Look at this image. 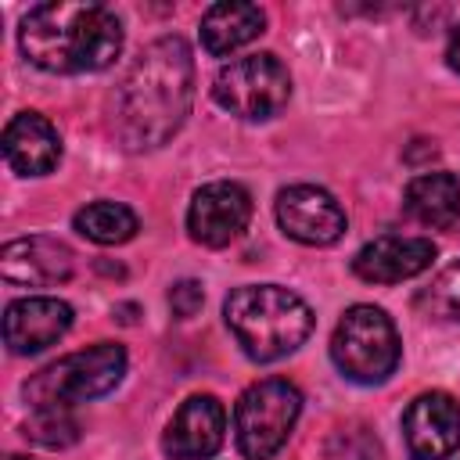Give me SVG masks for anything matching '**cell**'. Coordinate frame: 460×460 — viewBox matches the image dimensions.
I'll list each match as a JSON object with an SVG mask.
<instances>
[{"label":"cell","instance_id":"6da1fadb","mask_svg":"<svg viewBox=\"0 0 460 460\" xmlns=\"http://www.w3.org/2000/svg\"><path fill=\"white\" fill-rule=\"evenodd\" d=\"M194 104V54L180 36L147 43L111 97V133L126 151L169 144Z\"/></svg>","mask_w":460,"mask_h":460},{"label":"cell","instance_id":"7a4b0ae2","mask_svg":"<svg viewBox=\"0 0 460 460\" xmlns=\"http://www.w3.org/2000/svg\"><path fill=\"white\" fill-rule=\"evenodd\" d=\"M122 22L104 4L47 0L25 11L18 25L22 54L58 75L101 72L122 54Z\"/></svg>","mask_w":460,"mask_h":460},{"label":"cell","instance_id":"3957f363","mask_svg":"<svg viewBox=\"0 0 460 460\" xmlns=\"http://www.w3.org/2000/svg\"><path fill=\"white\" fill-rule=\"evenodd\" d=\"M223 316L237 345L255 363L291 356L313 331V309L280 284H244L223 302Z\"/></svg>","mask_w":460,"mask_h":460},{"label":"cell","instance_id":"277c9868","mask_svg":"<svg viewBox=\"0 0 460 460\" xmlns=\"http://www.w3.org/2000/svg\"><path fill=\"white\" fill-rule=\"evenodd\" d=\"M126 349L119 341H97L83 352H68L25 381L29 406H79L108 395L126 374Z\"/></svg>","mask_w":460,"mask_h":460},{"label":"cell","instance_id":"5b68a950","mask_svg":"<svg viewBox=\"0 0 460 460\" xmlns=\"http://www.w3.org/2000/svg\"><path fill=\"white\" fill-rule=\"evenodd\" d=\"M402 356L392 316L377 305H352L331 334L334 367L356 385H381L395 374Z\"/></svg>","mask_w":460,"mask_h":460},{"label":"cell","instance_id":"8992f818","mask_svg":"<svg viewBox=\"0 0 460 460\" xmlns=\"http://www.w3.org/2000/svg\"><path fill=\"white\" fill-rule=\"evenodd\" d=\"M302 413V392L284 377L255 381L241 392L234 406V435L237 449L248 460H270L288 442L295 420Z\"/></svg>","mask_w":460,"mask_h":460},{"label":"cell","instance_id":"52a82bcc","mask_svg":"<svg viewBox=\"0 0 460 460\" xmlns=\"http://www.w3.org/2000/svg\"><path fill=\"white\" fill-rule=\"evenodd\" d=\"M212 97L237 119L266 122L291 101V75L277 54H248L223 65L212 79Z\"/></svg>","mask_w":460,"mask_h":460},{"label":"cell","instance_id":"ba28073f","mask_svg":"<svg viewBox=\"0 0 460 460\" xmlns=\"http://www.w3.org/2000/svg\"><path fill=\"white\" fill-rule=\"evenodd\" d=\"M252 219V194L234 180H212L194 190L187 208V230L205 248H226L244 234Z\"/></svg>","mask_w":460,"mask_h":460},{"label":"cell","instance_id":"9c48e42d","mask_svg":"<svg viewBox=\"0 0 460 460\" xmlns=\"http://www.w3.org/2000/svg\"><path fill=\"white\" fill-rule=\"evenodd\" d=\"M277 223L280 230L309 248H327L345 234V208L331 190L313 183H291L277 194Z\"/></svg>","mask_w":460,"mask_h":460},{"label":"cell","instance_id":"30bf717a","mask_svg":"<svg viewBox=\"0 0 460 460\" xmlns=\"http://www.w3.org/2000/svg\"><path fill=\"white\" fill-rule=\"evenodd\" d=\"M402 435L413 460H446L460 449V402L446 392L417 395L402 413Z\"/></svg>","mask_w":460,"mask_h":460},{"label":"cell","instance_id":"8fae6325","mask_svg":"<svg viewBox=\"0 0 460 460\" xmlns=\"http://www.w3.org/2000/svg\"><path fill=\"white\" fill-rule=\"evenodd\" d=\"M226 438V410L216 395H190L180 402L162 435V453L169 460H208Z\"/></svg>","mask_w":460,"mask_h":460},{"label":"cell","instance_id":"7c38bea8","mask_svg":"<svg viewBox=\"0 0 460 460\" xmlns=\"http://www.w3.org/2000/svg\"><path fill=\"white\" fill-rule=\"evenodd\" d=\"M72 327V305L50 295L14 298L4 309V341L14 356H36L58 345Z\"/></svg>","mask_w":460,"mask_h":460},{"label":"cell","instance_id":"4fadbf2b","mask_svg":"<svg viewBox=\"0 0 460 460\" xmlns=\"http://www.w3.org/2000/svg\"><path fill=\"white\" fill-rule=\"evenodd\" d=\"M72 266H75L72 248L58 237H47V234L7 241L4 252H0V277L7 284H18V288L65 284L72 277Z\"/></svg>","mask_w":460,"mask_h":460},{"label":"cell","instance_id":"5bb4252c","mask_svg":"<svg viewBox=\"0 0 460 460\" xmlns=\"http://www.w3.org/2000/svg\"><path fill=\"white\" fill-rule=\"evenodd\" d=\"M435 259V244L428 237H374L363 244L352 259V270L367 284H402L417 273H424Z\"/></svg>","mask_w":460,"mask_h":460},{"label":"cell","instance_id":"9a60e30c","mask_svg":"<svg viewBox=\"0 0 460 460\" xmlns=\"http://www.w3.org/2000/svg\"><path fill=\"white\" fill-rule=\"evenodd\" d=\"M4 158L18 176H47L61 162V137L40 111H18L4 129Z\"/></svg>","mask_w":460,"mask_h":460},{"label":"cell","instance_id":"2e32d148","mask_svg":"<svg viewBox=\"0 0 460 460\" xmlns=\"http://www.w3.org/2000/svg\"><path fill=\"white\" fill-rule=\"evenodd\" d=\"M266 29V11L259 4H212L201 14V47L212 58H226L252 43Z\"/></svg>","mask_w":460,"mask_h":460},{"label":"cell","instance_id":"e0dca14e","mask_svg":"<svg viewBox=\"0 0 460 460\" xmlns=\"http://www.w3.org/2000/svg\"><path fill=\"white\" fill-rule=\"evenodd\" d=\"M402 208L420 226L446 230L460 219V180L453 172H420L406 183Z\"/></svg>","mask_w":460,"mask_h":460},{"label":"cell","instance_id":"ac0fdd59","mask_svg":"<svg viewBox=\"0 0 460 460\" xmlns=\"http://www.w3.org/2000/svg\"><path fill=\"white\" fill-rule=\"evenodd\" d=\"M72 223H75V230H79L86 241H93V244H126V241H133L137 230H140L137 212H133L129 205L108 201V198L83 205Z\"/></svg>","mask_w":460,"mask_h":460},{"label":"cell","instance_id":"d6986e66","mask_svg":"<svg viewBox=\"0 0 460 460\" xmlns=\"http://www.w3.org/2000/svg\"><path fill=\"white\" fill-rule=\"evenodd\" d=\"M25 438L47 449H68L79 442V420L72 406H32L25 420Z\"/></svg>","mask_w":460,"mask_h":460},{"label":"cell","instance_id":"ffe728a7","mask_svg":"<svg viewBox=\"0 0 460 460\" xmlns=\"http://www.w3.org/2000/svg\"><path fill=\"white\" fill-rule=\"evenodd\" d=\"M420 305L442 320H460V262L446 266L431 280V288L420 295Z\"/></svg>","mask_w":460,"mask_h":460},{"label":"cell","instance_id":"44dd1931","mask_svg":"<svg viewBox=\"0 0 460 460\" xmlns=\"http://www.w3.org/2000/svg\"><path fill=\"white\" fill-rule=\"evenodd\" d=\"M201 302H205V291H201L198 280H176V284L169 288V309H172V316H180V320H190V316L201 309Z\"/></svg>","mask_w":460,"mask_h":460},{"label":"cell","instance_id":"7402d4cb","mask_svg":"<svg viewBox=\"0 0 460 460\" xmlns=\"http://www.w3.org/2000/svg\"><path fill=\"white\" fill-rule=\"evenodd\" d=\"M446 65L460 75V25H453V32H449V43H446Z\"/></svg>","mask_w":460,"mask_h":460},{"label":"cell","instance_id":"603a6c76","mask_svg":"<svg viewBox=\"0 0 460 460\" xmlns=\"http://www.w3.org/2000/svg\"><path fill=\"white\" fill-rule=\"evenodd\" d=\"M7 460H29V456H7Z\"/></svg>","mask_w":460,"mask_h":460}]
</instances>
